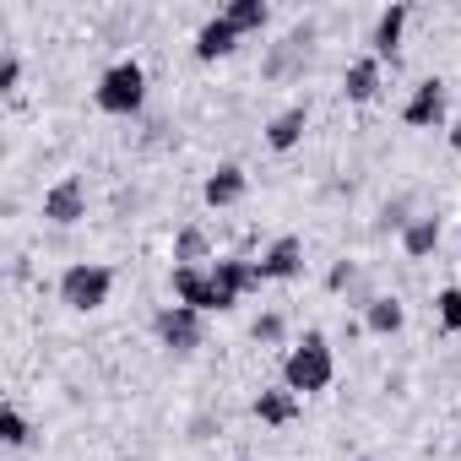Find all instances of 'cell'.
I'll list each match as a JSON object with an SVG mask.
<instances>
[{"mask_svg":"<svg viewBox=\"0 0 461 461\" xmlns=\"http://www.w3.org/2000/svg\"><path fill=\"white\" fill-rule=\"evenodd\" d=\"M337 380V353H331V342L321 337V331H304V342H294L288 353H283V385L294 391V396H315V391H326Z\"/></svg>","mask_w":461,"mask_h":461,"instance_id":"1","label":"cell"},{"mask_svg":"<svg viewBox=\"0 0 461 461\" xmlns=\"http://www.w3.org/2000/svg\"><path fill=\"white\" fill-rule=\"evenodd\" d=\"M98 109L114 114V120H131L147 109V66L141 60H114L104 77H98Z\"/></svg>","mask_w":461,"mask_h":461,"instance_id":"2","label":"cell"},{"mask_svg":"<svg viewBox=\"0 0 461 461\" xmlns=\"http://www.w3.org/2000/svg\"><path fill=\"white\" fill-rule=\"evenodd\" d=\"M109 294H114V272H109L104 261H71V267L60 272V304L77 310V315L104 310Z\"/></svg>","mask_w":461,"mask_h":461,"instance_id":"3","label":"cell"},{"mask_svg":"<svg viewBox=\"0 0 461 461\" xmlns=\"http://www.w3.org/2000/svg\"><path fill=\"white\" fill-rule=\"evenodd\" d=\"M168 288H174V304H190L201 315H222V310H234L240 299H228L212 277V267H174L168 272Z\"/></svg>","mask_w":461,"mask_h":461,"instance_id":"4","label":"cell"},{"mask_svg":"<svg viewBox=\"0 0 461 461\" xmlns=\"http://www.w3.org/2000/svg\"><path fill=\"white\" fill-rule=\"evenodd\" d=\"M152 337H158V348H168V353H195V348L206 342V315L190 310V304H163V310L152 315Z\"/></svg>","mask_w":461,"mask_h":461,"instance_id":"5","label":"cell"},{"mask_svg":"<svg viewBox=\"0 0 461 461\" xmlns=\"http://www.w3.org/2000/svg\"><path fill=\"white\" fill-rule=\"evenodd\" d=\"M39 217L55 222V228H77V222L87 217V185H82L77 174L55 179V185L44 190V201H39Z\"/></svg>","mask_w":461,"mask_h":461,"instance_id":"6","label":"cell"},{"mask_svg":"<svg viewBox=\"0 0 461 461\" xmlns=\"http://www.w3.org/2000/svg\"><path fill=\"white\" fill-rule=\"evenodd\" d=\"M240 39H245V33H240L234 23H228L222 12H217V17H206V23L195 28V44H190V55H195L201 66H217V60H228V55L240 50Z\"/></svg>","mask_w":461,"mask_h":461,"instance_id":"7","label":"cell"},{"mask_svg":"<svg viewBox=\"0 0 461 461\" xmlns=\"http://www.w3.org/2000/svg\"><path fill=\"white\" fill-rule=\"evenodd\" d=\"M304 50H310V28H294L283 44H272V55L261 60V82H294L304 77Z\"/></svg>","mask_w":461,"mask_h":461,"instance_id":"8","label":"cell"},{"mask_svg":"<svg viewBox=\"0 0 461 461\" xmlns=\"http://www.w3.org/2000/svg\"><path fill=\"white\" fill-rule=\"evenodd\" d=\"M439 120H445V82L423 77V82L407 93V104H402V125H412V131H434Z\"/></svg>","mask_w":461,"mask_h":461,"instance_id":"9","label":"cell"},{"mask_svg":"<svg viewBox=\"0 0 461 461\" xmlns=\"http://www.w3.org/2000/svg\"><path fill=\"white\" fill-rule=\"evenodd\" d=\"M250 195V174H245V163H217L212 174H206V185H201V201L206 206H240Z\"/></svg>","mask_w":461,"mask_h":461,"instance_id":"10","label":"cell"},{"mask_svg":"<svg viewBox=\"0 0 461 461\" xmlns=\"http://www.w3.org/2000/svg\"><path fill=\"white\" fill-rule=\"evenodd\" d=\"M261 277L267 283H294L299 272H304V240H294V234H283V240H272L267 250H261Z\"/></svg>","mask_w":461,"mask_h":461,"instance_id":"11","label":"cell"},{"mask_svg":"<svg viewBox=\"0 0 461 461\" xmlns=\"http://www.w3.org/2000/svg\"><path fill=\"white\" fill-rule=\"evenodd\" d=\"M212 277H217V288H222L228 299H245V294H256V288L267 283L250 256H217V261H212Z\"/></svg>","mask_w":461,"mask_h":461,"instance_id":"12","label":"cell"},{"mask_svg":"<svg viewBox=\"0 0 461 461\" xmlns=\"http://www.w3.org/2000/svg\"><path fill=\"white\" fill-rule=\"evenodd\" d=\"M407 23H412V6H402V0H396V6H385V12L375 17V33H369V50H375V60H396Z\"/></svg>","mask_w":461,"mask_h":461,"instance_id":"13","label":"cell"},{"mask_svg":"<svg viewBox=\"0 0 461 461\" xmlns=\"http://www.w3.org/2000/svg\"><path fill=\"white\" fill-rule=\"evenodd\" d=\"M439 240H445V222H439L434 212H418V217L402 228V256H407V261H429V256L439 250Z\"/></svg>","mask_w":461,"mask_h":461,"instance_id":"14","label":"cell"},{"mask_svg":"<svg viewBox=\"0 0 461 461\" xmlns=\"http://www.w3.org/2000/svg\"><path fill=\"white\" fill-rule=\"evenodd\" d=\"M250 412H256L267 429H288V423L299 418V396H294L288 385H261L256 402H250Z\"/></svg>","mask_w":461,"mask_h":461,"instance_id":"15","label":"cell"},{"mask_svg":"<svg viewBox=\"0 0 461 461\" xmlns=\"http://www.w3.org/2000/svg\"><path fill=\"white\" fill-rule=\"evenodd\" d=\"M304 131H310V109H304V104H288L283 114L267 120V147H272V152H294V147L304 141Z\"/></svg>","mask_w":461,"mask_h":461,"instance_id":"16","label":"cell"},{"mask_svg":"<svg viewBox=\"0 0 461 461\" xmlns=\"http://www.w3.org/2000/svg\"><path fill=\"white\" fill-rule=\"evenodd\" d=\"M380 66H385V60L364 55V60H353V66L342 71V93H348V104H369V98L380 93Z\"/></svg>","mask_w":461,"mask_h":461,"instance_id":"17","label":"cell"},{"mask_svg":"<svg viewBox=\"0 0 461 461\" xmlns=\"http://www.w3.org/2000/svg\"><path fill=\"white\" fill-rule=\"evenodd\" d=\"M364 326H369L375 337H396V331L407 326V310H402V299H391V294H375V299L364 304Z\"/></svg>","mask_w":461,"mask_h":461,"instance_id":"18","label":"cell"},{"mask_svg":"<svg viewBox=\"0 0 461 461\" xmlns=\"http://www.w3.org/2000/svg\"><path fill=\"white\" fill-rule=\"evenodd\" d=\"M174 267H212V240L201 228H179L174 234Z\"/></svg>","mask_w":461,"mask_h":461,"instance_id":"19","label":"cell"},{"mask_svg":"<svg viewBox=\"0 0 461 461\" xmlns=\"http://www.w3.org/2000/svg\"><path fill=\"white\" fill-rule=\"evenodd\" d=\"M222 17L234 23L240 33H261V28L272 23V6H267V0H228V6H222Z\"/></svg>","mask_w":461,"mask_h":461,"instance_id":"20","label":"cell"},{"mask_svg":"<svg viewBox=\"0 0 461 461\" xmlns=\"http://www.w3.org/2000/svg\"><path fill=\"white\" fill-rule=\"evenodd\" d=\"M0 439H6L12 450H23V445H33V418L17 407V402H6L0 407Z\"/></svg>","mask_w":461,"mask_h":461,"instance_id":"21","label":"cell"},{"mask_svg":"<svg viewBox=\"0 0 461 461\" xmlns=\"http://www.w3.org/2000/svg\"><path fill=\"white\" fill-rule=\"evenodd\" d=\"M434 315H439L445 331L461 337V288H439V294H434Z\"/></svg>","mask_w":461,"mask_h":461,"instance_id":"22","label":"cell"},{"mask_svg":"<svg viewBox=\"0 0 461 461\" xmlns=\"http://www.w3.org/2000/svg\"><path fill=\"white\" fill-rule=\"evenodd\" d=\"M250 337H256L261 348H277V342L288 337V321H283L277 310H267V315H256V326H250Z\"/></svg>","mask_w":461,"mask_h":461,"instance_id":"23","label":"cell"},{"mask_svg":"<svg viewBox=\"0 0 461 461\" xmlns=\"http://www.w3.org/2000/svg\"><path fill=\"white\" fill-rule=\"evenodd\" d=\"M23 87V55L6 50V60H0V93H17Z\"/></svg>","mask_w":461,"mask_h":461,"instance_id":"24","label":"cell"},{"mask_svg":"<svg viewBox=\"0 0 461 461\" xmlns=\"http://www.w3.org/2000/svg\"><path fill=\"white\" fill-rule=\"evenodd\" d=\"M353 283H358V261H337V267H331V277H326V288H331V294H353Z\"/></svg>","mask_w":461,"mask_h":461,"instance_id":"25","label":"cell"},{"mask_svg":"<svg viewBox=\"0 0 461 461\" xmlns=\"http://www.w3.org/2000/svg\"><path fill=\"white\" fill-rule=\"evenodd\" d=\"M450 147H456V152H461V120H456V125H450Z\"/></svg>","mask_w":461,"mask_h":461,"instance_id":"26","label":"cell"},{"mask_svg":"<svg viewBox=\"0 0 461 461\" xmlns=\"http://www.w3.org/2000/svg\"><path fill=\"white\" fill-rule=\"evenodd\" d=\"M358 461H380V456H358Z\"/></svg>","mask_w":461,"mask_h":461,"instance_id":"27","label":"cell"},{"mask_svg":"<svg viewBox=\"0 0 461 461\" xmlns=\"http://www.w3.org/2000/svg\"><path fill=\"white\" fill-rule=\"evenodd\" d=\"M245 461H250V456H245Z\"/></svg>","mask_w":461,"mask_h":461,"instance_id":"28","label":"cell"}]
</instances>
